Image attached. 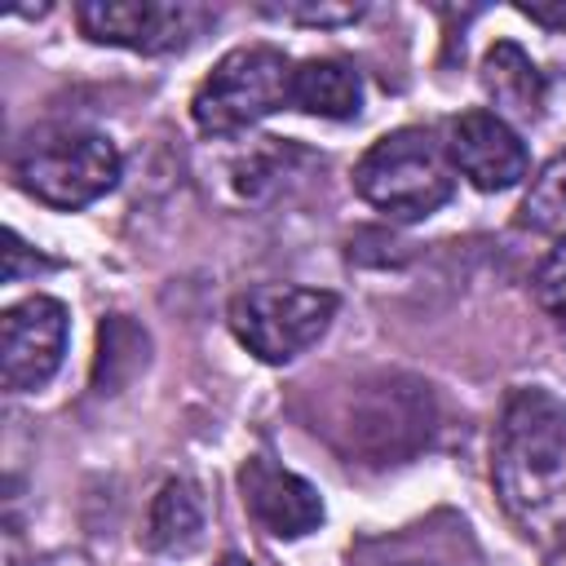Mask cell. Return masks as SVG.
I'll return each mask as SVG.
<instances>
[{"label":"cell","instance_id":"obj_1","mask_svg":"<svg viewBox=\"0 0 566 566\" xmlns=\"http://www.w3.org/2000/svg\"><path fill=\"white\" fill-rule=\"evenodd\" d=\"M491 473L504 509L517 522L544 517L566 491V402L539 385H522L504 398Z\"/></svg>","mask_w":566,"mask_h":566},{"label":"cell","instance_id":"obj_2","mask_svg":"<svg viewBox=\"0 0 566 566\" xmlns=\"http://www.w3.org/2000/svg\"><path fill=\"white\" fill-rule=\"evenodd\" d=\"M451 172L447 146H438L424 128H394L354 164V190L389 221H420L455 195Z\"/></svg>","mask_w":566,"mask_h":566},{"label":"cell","instance_id":"obj_3","mask_svg":"<svg viewBox=\"0 0 566 566\" xmlns=\"http://www.w3.org/2000/svg\"><path fill=\"white\" fill-rule=\"evenodd\" d=\"M119 150L93 128H40L13 155V181L62 212H75L119 186Z\"/></svg>","mask_w":566,"mask_h":566},{"label":"cell","instance_id":"obj_4","mask_svg":"<svg viewBox=\"0 0 566 566\" xmlns=\"http://www.w3.org/2000/svg\"><path fill=\"white\" fill-rule=\"evenodd\" d=\"M292 62L274 44H239L230 49L195 88L190 119L208 137H234L265 115L292 106Z\"/></svg>","mask_w":566,"mask_h":566},{"label":"cell","instance_id":"obj_5","mask_svg":"<svg viewBox=\"0 0 566 566\" xmlns=\"http://www.w3.org/2000/svg\"><path fill=\"white\" fill-rule=\"evenodd\" d=\"M230 332L234 340L256 354L261 363H292L305 354L336 318V292L323 287H292V283H256L243 287L230 310Z\"/></svg>","mask_w":566,"mask_h":566},{"label":"cell","instance_id":"obj_6","mask_svg":"<svg viewBox=\"0 0 566 566\" xmlns=\"http://www.w3.org/2000/svg\"><path fill=\"white\" fill-rule=\"evenodd\" d=\"M71 318L66 305L53 296H27L4 310L0 318V380L13 394L40 389L57 376L66 358Z\"/></svg>","mask_w":566,"mask_h":566},{"label":"cell","instance_id":"obj_7","mask_svg":"<svg viewBox=\"0 0 566 566\" xmlns=\"http://www.w3.org/2000/svg\"><path fill=\"white\" fill-rule=\"evenodd\" d=\"M433 424V398L429 385L420 380H402L389 376L380 380L349 416V442L371 455V464H394L402 455H411Z\"/></svg>","mask_w":566,"mask_h":566},{"label":"cell","instance_id":"obj_8","mask_svg":"<svg viewBox=\"0 0 566 566\" xmlns=\"http://www.w3.org/2000/svg\"><path fill=\"white\" fill-rule=\"evenodd\" d=\"M75 22L93 44H115L133 53H172L190 44L199 27V9L168 0H84L75 9Z\"/></svg>","mask_w":566,"mask_h":566},{"label":"cell","instance_id":"obj_9","mask_svg":"<svg viewBox=\"0 0 566 566\" xmlns=\"http://www.w3.org/2000/svg\"><path fill=\"white\" fill-rule=\"evenodd\" d=\"M447 159L482 195L513 190L526 177V168H531L526 142L495 111H464V115H455L447 124Z\"/></svg>","mask_w":566,"mask_h":566},{"label":"cell","instance_id":"obj_10","mask_svg":"<svg viewBox=\"0 0 566 566\" xmlns=\"http://www.w3.org/2000/svg\"><path fill=\"white\" fill-rule=\"evenodd\" d=\"M243 509L252 522L279 539H301L323 526V495L292 469L274 464L270 455H252L239 469Z\"/></svg>","mask_w":566,"mask_h":566},{"label":"cell","instance_id":"obj_11","mask_svg":"<svg viewBox=\"0 0 566 566\" xmlns=\"http://www.w3.org/2000/svg\"><path fill=\"white\" fill-rule=\"evenodd\" d=\"M482 93L491 97L495 115L504 119H539L544 115V102H548V80L544 71L531 62V53L513 40H495L486 53H482Z\"/></svg>","mask_w":566,"mask_h":566},{"label":"cell","instance_id":"obj_12","mask_svg":"<svg viewBox=\"0 0 566 566\" xmlns=\"http://www.w3.org/2000/svg\"><path fill=\"white\" fill-rule=\"evenodd\" d=\"M292 106L318 119H354L363 111V80L340 57H305L292 71Z\"/></svg>","mask_w":566,"mask_h":566},{"label":"cell","instance_id":"obj_13","mask_svg":"<svg viewBox=\"0 0 566 566\" xmlns=\"http://www.w3.org/2000/svg\"><path fill=\"white\" fill-rule=\"evenodd\" d=\"M203 526H208L203 491L195 482H186V478L164 482L155 504H150V526H146L150 548H159V553H190L203 539Z\"/></svg>","mask_w":566,"mask_h":566},{"label":"cell","instance_id":"obj_14","mask_svg":"<svg viewBox=\"0 0 566 566\" xmlns=\"http://www.w3.org/2000/svg\"><path fill=\"white\" fill-rule=\"evenodd\" d=\"M526 230H539V234H566V155H557L526 190L522 199V217H517Z\"/></svg>","mask_w":566,"mask_h":566},{"label":"cell","instance_id":"obj_15","mask_svg":"<svg viewBox=\"0 0 566 566\" xmlns=\"http://www.w3.org/2000/svg\"><path fill=\"white\" fill-rule=\"evenodd\" d=\"M535 301L557 327H566V234L544 252L535 270Z\"/></svg>","mask_w":566,"mask_h":566},{"label":"cell","instance_id":"obj_16","mask_svg":"<svg viewBox=\"0 0 566 566\" xmlns=\"http://www.w3.org/2000/svg\"><path fill=\"white\" fill-rule=\"evenodd\" d=\"M265 18H279V22H305V27H340V22H354L363 18V4H261Z\"/></svg>","mask_w":566,"mask_h":566},{"label":"cell","instance_id":"obj_17","mask_svg":"<svg viewBox=\"0 0 566 566\" xmlns=\"http://www.w3.org/2000/svg\"><path fill=\"white\" fill-rule=\"evenodd\" d=\"M35 265H44V261H31V256H27V243L9 230V234H4V283H18V279H22L27 270H35Z\"/></svg>","mask_w":566,"mask_h":566},{"label":"cell","instance_id":"obj_18","mask_svg":"<svg viewBox=\"0 0 566 566\" xmlns=\"http://www.w3.org/2000/svg\"><path fill=\"white\" fill-rule=\"evenodd\" d=\"M517 13H526L548 31H566V4H517Z\"/></svg>","mask_w":566,"mask_h":566},{"label":"cell","instance_id":"obj_19","mask_svg":"<svg viewBox=\"0 0 566 566\" xmlns=\"http://www.w3.org/2000/svg\"><path fill=\"white\" fill-rule=\"evenodd\" d=\"M544 566H566V535L557 539V548L548 553V562H544Z\"/></svg>","mask_w":566,"mask_h":566},{"label":"cell","instance_id":"obj_20","mask_svg":"<svg viewBox=\"0 0 566 566\" xmlns=\"http://www.w3.org/2000/svg\"><path fill=\"white\" fill-rule=\"evenodd\" d=\"M217 566H252V562H248V557H239V553H226Z\"/></svg>","mask_w":566,"mask_h":566}]
</instances>
